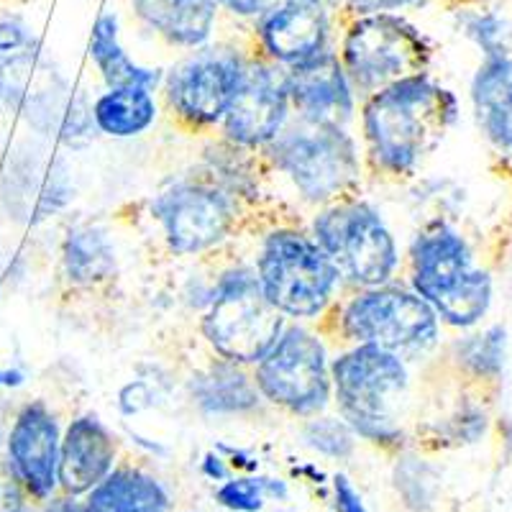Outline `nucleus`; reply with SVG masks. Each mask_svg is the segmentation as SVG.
I'll use <instances>...</instances> for the list:
<instances>
[{
  "label": "nucleus",
  "instance_id": "f257e3e1",
  "mask_svg": "<svg viewBox=\"0 0 512 512\" xmlns=\"http://www.w3.org/2000/svg\"><path fill=\"white\" fill-rule=\"evenodd\" d=\"M441 95L428 72L397 80L367 95L361 108V134L377 172L405 177L415 169L433 136L446 128Z\"/></svg>",
  "mask_w": 512,
  "mask_h": 512
},
{
  "label": "nucleus",
  "instance_id": "f03ea898",
  "mask_svg": "<svg viewBox=\"0 0 512 512\" xmlns=\"http://www.w3.org/2000/svg\"><path fill=\"white\" fill-rule=\"evenodd\" d=\"M410 285L451 328H474L492 305V277L474 267L466 239L451 226L420 233L410 251Z\"/></svg>",
  "mask_w": 512,
  "mask_h": 512
},
{
  "label": "nucleus",
  "instance_id": "7ed1b4c3",
  "mask_svg": "<svg viewBox=\"0 0 512 512\" xmlns=\"http://www.w3.org/2000/svg\"><path fill=\"white\" fill-rule=\"evenodd\" d=\"M338 413L354 433L374 443L400 441L397 423L402 400H408V367L395 351L372 344L336 356L331 364Z\"/></svg>",
  "mask_w": 512,
  "mask_h": 512
},
{
  "label": "nucleus",
  "instance_id": "20e7f679",
  "mask_svg": "<svg viewBox=\"0 0 512 512\" xmlns=\"http://www.w3.org/2000/svg\"><path fill=\"white\" fill-rule=\"evenodd\" d=\"M264 152L305 200L331 205L351 198L359 182V152L344 126L308 118L287 121Z\"/></svg>",
  "mask_w": 512,
  "mask_h": 512
},
{
  "label": "nucleus",
  "instance_id": "39448f33",
  "mask_svg": "<svg viewBox=\"0 0 512 512\" xmlns=\"http://www.w3.org/2000/svg\"><path fill=\"white\" fill-rule=\"evenodd\" d=\"M338 59L356 95H372L392 82L428 70L431 44L400 13H364L336 24Z\"/></svg>",
  "mask_w": 512,
  "mask_h": 512
},
{
  "label": "nucleus",
  "instance_id": "423d86ee",
  "mask_svg": "<svg viewBox=\"0 0 512 512\" xmlns=\"http://www.w3.org/2000/svg\"><path fill=\"white\" fill-rule=\"evenodd\" d=\"M254 272L269 303L297 320L326 313L341 287V272L331 256L313 236L295 228L269 233L256 256Z\"/></svg>",
  "mask_w": 512,
  "mask_h": 512
},
{
  "label": "nucleus",
  "instance_id": "0eeeda50",
  "mask_svg": "<svg viewBox=\"0 0 512 512\" xmlns=\"http://www.w3.org/2000/svg\"><path fill=\"white\" fill-rule=\"evenodd\" d=\"M285 331L282 313L264 295L256 272L233 267L221 274L203 315V336L221 359L256 364Z\"/></svg>",
  "mask_w": 512,
  "mask_h": 512
},
{
  "label": "nucleus",
  "instance_id": "6e6552de",
  "mask_svg": "<svg viewBox=\"0 0 512 512\" xmlns=\"http://www.w3.org/2000/svg\"><path fill=\"white\" fill-rule=\"evenodd\" d=\"M438 315L415 290L361 287L338 310L341 336L351 344H372L402 359L425 354L438 344Z\"/></svg>",
  "mask_w": 512,
  "mask_h": 512
},
{
  "label": "nucleus",
  "instance_id": "1a4fd4ad",
  "mask_svg": "<svg viewBox=\"0 0 512 512\" xmlns=\"http://www.w3.org/2000/svg\"><path fill=\"white\" fill-rule=\"evenodd\" d=\"M313 239L333 259L341 280L379 287L400 267V251L384 218L369 203L346 198L323 205L313 221Z\"/></svg>",
  "mask_w": 512,
  "mask_h": 512
},
{
  "label": "nucleus",
  "instance_id": "9d476101",
  "mask_svg": "<svg viewBox=\"0 0 512 512\" xmlns=\"http://www.w3.org/2000/svg\"><path fill=\"white\" fill-rule=\"evenodd\" d=\"M251 54L233 41L192 49L164 82L169 113L190 128L223 123Z\"/></svg>",
  "mask_w": 512,
  "mask_h": 512
},
{
  "label": "nucleus",
  "instance_id": "9b49d317",
  "mask_svg": "<svg viewBox=\"0 0 512 512\" xmlns=\"http://www.w3.org/2000/svg\"><path fill=\"white\" fill-rule=\"evenodd\" d=\"M254 382L264 400L292 415H315L333 395L326 346L303 326L282 331L277 344L256 361Z\"/></svg>",
  "mask_w": 512,
  "mask_h": 512
},
{
  "label": "nucleus",
  "instance_id": "f8f14e48",
  "mask_svg": "<svg viewBox=\"0 0 512 512\" xmlns=\"http://www.w3.org/2000/svg\"><path fill=\"white\" fill-rule=\"evenodd\" d=\"M290 108V70L254 47L223 118V134L236 146L264 149L290 121Z\"/></svg>",
  "mask_w": 512,
  "mask_h": 512
},
{
  "label": "nucleus",
  "instance_id": "ddd939ff",
  "mask_svg": "<svg viewBox=\"0 0 512 512\" xmlns=\"http://www.w3.org/2000/svg\"><path fill=\"white\" fill-rule=\"evenodd\" d=\"M154 216L175 254H200L228 239L236 226V205L216 185L185 182L154 200Z\"/></svg>",
  "mask_w": 512,
  "mask_h": 512
},
{
  "label": "nucleus",
  "instance_id": "4468645a",
  "mask_svg": "<svg viewBox=\"0 0 512 512\" xmlns=\"http://www.w3.org/2000/svg\"><path fill=\"white\" fill-rule=\"evenodd\" d=\"M336 18L326 0H277L251 24L256 52L295 67L333 47Z\"/></svg>",
  "mask_w": 512,
  "mask_h": 512
},
{
  "label": "nucleus",
  "instance_id": "2eb2a0df",
  "mask_svg": "<svg viewBox=\"0 0 512 512\" xmlns=\"http://www.w3.org/2000/svg\"><path fill=\"white\" fill-rule=\"evenodd\" d=\"M59 425L44 402H31L18 413L8 436V461L18 482L44 500L59 482Z\"/></svg>",
  "mask_w": 512,
  "mask_h": 512
},
{
  "label": "nucleus",
  "instance_id": "dca6fc26",
  "mask_svg": "<svg viewBox=\"0 0 512 512\" xmlns=\"http://www.w3.org/2000/svg\"><path fill=\"white\" fill-rule=\"evenodd\" d=\"M290 70V100L300 118L346 126L356 111V90L336 49L318 54Z\"/></svg>",
  "mask_w": 512,
  "mask_h": 512
},
{
  "label": "nucleus",
  "instance_id": "f3484780",
  "mask_svg": "<svg viewBox=\"0 0 512 512\" xmlns=\"http://www.w3.org/2000/svg\"><path fill=\"white\" fill-rule=\"evenodd\" d=\"M116 438L95 415L72 420L59 451V484L67 495H85L113 472Z\"/></svg>",
  "mask_w": 512,
  "mask_h": 512
},
{
  "label": "nucleus",
  "instance_id": "a211bd4d",
  "mask_svg": "<svg viewBox=\"0 0 512 512\" xmlns=\"http://www.w3.org/2000/svg\"><path fill=\"white\" fill-rule=\"evenodd\" d=\"M128 6L141 29L177 49L210 44L223 18L216 0H128Z\"/></svg>",
  "mask_w": 512,
  "mask_h": 512
},
{
  "label": "nucleus",
  "instance_id": "6ab92c4d",
  "mask_svg": "<svg viewBox=\"0 0 512 512\" xmlns=\"http://www.w3.org/2000/svg\"><path fill=\"white\" fill-rule=\"evenodd\" d=\"M90 59L103 75L108 88H146L154 90L162 82V70L141 67L128 57L118 41V16L100 13L90 34Z\"/></svg>",
  "mask_w": 512,
  "mask_h": 512
},
{
  "label": "nucleus",
  "instance_id": "aec40b11",
  "mask_svg": "<svg viewBox=\"0 0 512 512\" xmlns=\"http://www.w3.org/2000/svg\"><path fill=\"white\" fill-rule=\"evenodd\" d=\"M90 512H169L167 489L139 469H113L88 497Z\"/></svg>",
  "mask_w": 512,
  "mask_h": 512
},
{
  "label": "nucleus",
  "instance_id": "412c9836",
  "mask_svg": "<svg viewBox=\"0 0 512 512\" xmlns=\"http://www.w3.org/2000/svg\"><path fill=\"white\" fill-rule=\"evenodd\" d=\"M157 121V100L146 88H108L93 105V123L100 134L131 139Z\"/></svg>",
  "mask_w": 512,
  "mask_h": 512
},
{
  "label": "nucleus",
  "instance_id": "4be33fe9",
  "mask_svg": "<svg viewBox=\"0 0 512 512\" xmlns=\"http://www.w3.org/2000/svg\"><path fill=\"white\" fill-rule=\"evenodd\" d=\"M244 364L236 361H218L195 384V397L205 413H244L259 405L262 392L254 379L246 377Z\"/></svg>",
  "mask_w": 512,
  "mask_h": 512
},
{
  "label": "nucleus",
  "instance_id": "5701e85b",
  "mask_svg": "<svg viewBox=\"0 0 512 512\" xmlns=\"http://www.w3.org/2000/svg\"><path fill=\"white\" fill-rule=\"evenodd\" d=\"M116 259H113L111 241L98 228H77L64 244V269L75 285H93V282L111 277Z\"/></svg>",
  "mask_w": 512,
  "mask_h": 512
},
{
  "label": "nucleus",
  "instance_id": "b1692460",
  "mask_svg": "<svg viewBox=\"0 0 512 512\" xmlns=\"http://www.w3.org/2000/svg\"><path fill=\"white\" fill-rule=\"evenodd\" d=\"M472 103L477 121L512 108V52L484 57L472 80Z\"/></svg>",
  "mask_w": 512,
  "mask_h": 512
},
{
  "label": "nucleus",
  "instance_id": "393cba45",
  "mask_svg": "<svg viewBox=\"0 0 512 512\" xmlns=\"http://www.w3.org/2000/svg\"><path fill=\"white\" fill-rule=\"evenodd\" d=\"M507 331L502 326H492L487 331L469 336L456 344V359L466 374L474 379H497L505 367Z\"/></svg>",
  "mask_w": 512,
  "mask_h": 512
},
{
  "label": "nucleus",
  "instance_id": "a878e982",
  "mask_svg": "<svg viewBox=\"0 0 512 512\" xmlns=\"http://www.w3.org/2000/svg\"><path fill=\"white\" fill-rule=\"evenodd\" d=\"M305 441L310 448L333 459H346L354 451V436L344 418H315L305 425Z\"/></svg>",
  "mask_w": 512,
  "mask_h": 512
},
{
  "label": "nucleus",
  "instance_id": "bb28decb",
  "mask_svg": "<svg viewBox=\"0 0 512 512\" xmlns=\"http://www.w3.org/2000/svg\"><path fill=\"white\" fill-rule=\"evenodd\" d=\"M464 34L477 44L484 52V57L489 54H510V39L512 31L505 24V18H500L492 11H479L466 18Z\"/></svg>",
  "mask_w": 512,
  "mask_h": 512
},
{
  "label": "nucleus",
  "instance_id": "cd10ccee",
  "mask_svg": "<svg viewBox=\"0 0 512 512\" xmlns=\"http://www.w3.org/2000/svg\"><path fill=\"white\" fill-rule=\"evenodd\" d=\"M466 3H474V0H344L333 11V18L336 24H341L346 18L364 16V13H402L428 6H466Z\"/></svg>",
  "mask_w": 512,
  "mask_h": 512
},
{
  "label": "nucleus",
  "instance_id": "c85d7f7f",
  "mask_svg": "<svg viewBox=\"0 0 512 512\" xmlns=\"http://www.w3.org/2000/svg\"><path fill=\"white\" fill-rule=\"evenodd\" d=\"M218 502L228 510L256 512L264 505V484L262 479H231L218 489Z\"/></svg>",
  "mask_w": 512,
  "mask_h": 512
},
{
  "label": "nucleus",
  "instance_id": "c756f323",
  "mask_svg": "<svg viewBox=\"0 0 512 512\" xmlns=\"http://www.w3.org/2000/svg\"><path fill=\"white\" fill-rule=\"evenodd\" d=\"M34 44V36L21 18H0V54L21 52V49L34 47Z\"/></svg>",
  "mask_w": 512,
  "mask_h": 512
},
{
  "label": "nucleus",
  "instance_id": "7c9ffc66",
  "mask_svg": "<svg viewBox=\"0 0 512 512\" xmlns=\"http://www.w3.org/2000/svg\"><path fill=\"white\" fill-rule=\"evenodd\" d=\"M479 128L500 152L512 154V108L500 113H492L487 118H479Z\"/></svg>",
  "mask_w": 512,
  "mask_h": 512
},
{
  "label": "nucleus",
  "instance_id": "2f4dec72",
  "mask_svg": "<svg viewBox=\"0 0 512 512\" xmlns=\"http://www.w3.org/2000/svg\"><path fill=\"white\" fill-rule=\"evenodd\" d=\"M223 16L241 21V24H254L256 18L264 16L277 0H216Z\"/></svg>",
  "mask_w": 512,
  "mask_h": 512
},
{
  "label": "nucleus",
  "instance_id": "473e14b6",
  "mask_svg": "<svg viewBox=\"0 0 512 512\" xmlns=\"http://www.w3.org/2000/svg\"><path fill=\"white\" fill-rule=\"evenodd\" d=\"M333 489H336V510L338 512H367L364 502H361L359 492L354 489V484L344 477V474H338L333 479Z\"/></svg>",
  "mask_w": 512,
  "mask_h": 512
},
{
  "label": "nucleus",
  "instance_id": "72a5a7b5",
  "mask_svg": "<svg viewBox=\"0 0 512 512\" xmlns=\"http://www.w3.org/2000/svg\"><path fill=\"white\" fill-rule=\"evenodd\" d=\"M203 472L208 474L210 479H226L228 477V469H226V464H223V459L221 456H213V454L205 456Z\"/></svg>",
  "mask_w": 512,
  "mask_h": 512
},
{
  "label": "nucleus",
  "instance_id": "f704fd0d",
  "mask_svg": "<svg viewBox=\"0 0 512 512\" xmlns=\"http://www.w3.org/2000/svg\"><path fill=\"white\" fill-rule=\"evenodd\" d=\"M44 512H90L88 505H80V502L72 500H57L47 507Z\"/></svg>",
  "mask_w": 512,
  "mask_h": 512
},
{
  "label": "nucleus",
  "instance_id": "c9c22d12",
  "mask_svg": "<svg viewBox=\"0 0 512 512\" xmlns=\"http://www.w3.org/2000/svg\"><path fill=\"white\" fill-rule=\"evenodd\" d=\"M21 382H24L21 372H3V384H8V387H18Z\"/></svg>",
  "mask_w": 512,
  "mask_h": 512
},
{
  "label": "nucleus",
  "instance_id": "e433bc0d",
  "mask_svg": "<svg viewBox=\"0 0 512 512\" xmlns=\"http://www.w3.org/2000/svg\"><path fill=\"white\" fill-rule=\"evenodd\" d=\"M328 6H331V11H336L338 6H341V3H344V0H326Z\"/></svg>",
  "mask_w": 512,
  "mask_h": 512
},
{
  "label": "nucleus",
  "instance_id": "4c0bfd02",
  "mask_svg": "<svg viewBox=\"0 0 512 512\" xmlns=\"http://www.w3.org/2000/svg\"><path fill=\"white\" fill-rule=\"evenodd\" d=\"M0 384H3V372H0Z\"/></svg>",
  "mask_w": 512,
  "mask_h": 512
}]
</instances>
